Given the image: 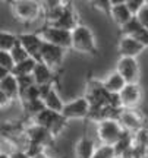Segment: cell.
Returning a JSON list of instances; mask_svg holds the SVG:
<instances>
[{
    "label": "cell",
    "instance_id": "6da1fadb",
    "mask_svg": "<svg viewBox=\"0 0 148 158\" xmlns=\"http://www.w3.org/2000/svg\"><path fill=\"white\" fill-rule=\"evenodd\" d=\"M47 19V25H53L57 28H63L68 31H74L79 22H78V15L74 10V7L70 6V3H63L62 6H59L53 10L44 12Z\"/></svg>",
    "mask_w": 148,
    "mask_h": 158
},
{
    "label": "cell",
    "instance_id": "7a4b0ae2",
    "mask_svg": "<svg viewBox=\"0 0 148 158\" xmlns=\"http://www.w3.org/2000/svg\"><path fill=\"white\" fill-rule=\"evenodd\" d=\"M72 50L88 56H95L98 53L92 31L82 23L72 31Z\"/></svg>",
    "mask_w": 148,
    "mask_h": 158
},
{
    "label": "cell",
    "instance_id": "3957f363",
    "mask_svg": "<svg viewBox=\"0 0 148 158\" xmlns=\"http://www.w3.org/2000/svg\"><path fill=\"white\" fill-rule=\"evenodd\" d=\"M12 12L18 21L22 23L34 22L35 19H38L41 15V5L37 3L35 0H12L11 3Z\"/></svg>",
    "mask_w": 148,
    "mask_h": 158
},
{
    "label": "cell",
    "instance_id": "277c9868",
    "mask_svg": "<svg viewBox=\"0 0 148 158\" xmlns=\"http://www.w3.org/2000/svg\"><path fill=\"white\" fill-rule=\"evenodd\" d=\"M32 122L35 124H40V126H44L46 129H49L56 136H59L62 133L66 124H68V118L65 117L62 113H57V111H53V110H49V108H44L41 113H38L32 118Z\"/></svg>",
    "mask_w": 148,
    "mask_h": 158
},
{
    "label": "cell",
    "instance_id": "5b68a950",
    "mask_svg": "<svg viewBox=\"0 0 148 158\" xmlns=\"http://www.w3.org/2000/svg\"><path fill=\"white\" fill-rule=\"evenodd\" d=\"M125 129L122 127V124L117 118H107L97 123V136L101 145H110L114 147L116 142L120 139V136L123 135Z\"/></svg>",
    "mask_w": 148,
    "mask_h": 158
},
{
    "label": "cell",
    "instance_id": "8992f818",
    "mask_svg": "<svg viewBox=\"0 0 148 158\" xmlns=\"http://www.w3.org/2000/svg\"><path fill=\"white\" fill-rule=\"evenodd\" d=\"M38 32H40V35L43 37V40H44L46 43L63 47V48H66V50L72 48V31H68V29H63V28H57V27L47 25L46 23Z\"/></svg>",
    "mask_w": 148,
    "mask_h": 158
},
{
    "label": "cell",
    "instance_id": "52a82bcc",
    "mask_svg": "<svg viewBox=\"0 0 148 158\" xmlns=\"http://www.w3.org/2000/svg\"><path fill=\"white\" fill-rule=\"evenodd\" d=\"M65 54H66V48L44 41L43 48H41V60L40 62L46 63L47 66L51 68L53 70H59V69L62 68Z\"/></svg>",
    "mask_w": 148,
    "mask_h": 158
},
{
    "label": "cell",
    "instance_id": "ba28073f",
    "mask_svg": "<svg viewBox=\"0 0 148 158\" xmlns=\"http://www.w3.org/2000/svg\"><path fill=\"white\" fill-rule=\"evenodd\" d=\"M90 111H91L90 101L87 100V97H81L69 102H65L62 114L68 120H75V118H88Z\"/></svg>",
    "mask_w": 148,
    "mask_h": 158
},
{
    "label": "cell",
    "instance_id": "9c48e42d",
    "mask_svg": "<svg viewBox=\"0 0 148 158\" xmlns=\"http://www.w3.org/2000/svg\"><path fill=\"white\" fill-rule=\"evenodd\" d=\"M25 138L28 142H34V143H38L41 147H50L54 142V135L51 133L49 129H46L44 126H40V124L32 123L31 126H28L25 129Z\"/></svg>",
    "mask_w": 148,
    "mask_h": 158
},
{
    "label": "cell",
    "instance_id": "30bf717a",
    "mask_svg": "<svg viewBox=\"0 0 148 158\" xmlns=\"http://www.w3.org/2000/svg\"><path fill=\"white\" fill-rule=\"evenodd\" d=\"M116 68H117V72L126 81V84H138L139 64H138L137 57H120Z\"/></svg>",
    "mask_w": 148,
    "mask_h": 158
},
{
    "label": "cell",
    "instance_id": "8fae6325",
    "mask_svg": "<svg viewBox=\"0 0 148 158\" xmlns=\"http://www.w3.org/2000/svg\"><path fill=\"white\" fill-rule=\"evenodd\" d=\"M117 120L120 122L123 129L129 130L132 133H137L139 130L145 129L141 114L138 113V111H135L133 108H122L119 116H117Z\"/></svg>",
    "mask_w": 148,
    "mask_h": 158
},
{
    "label": "cell",
    "instance_id": "7c38bea8",
    "mask_svg": "<svg viewBox=\"0 0 148 158\" xmlns=\"http://www.w3.org/2000/svg\"><path fill=\"white\" fill-rule=\"evenodd\" d=\"M19 43L23 45V48L28 51V54L37 62L41 60V48L44 44V40L40 35V32H27L19 34Z\"/></svg>",
    "mask_w": 148,
    "mask_h": 158
},
{
    "label": "cell",
    "instance_id": "4fadbf2b",
    "mask_svg": "<svg viewBox=\"0 0 148 158\" xmlns=\"http://www.w3.org/2000/svg\"><path fill=\"white\" fill-rule=\"evenodd\" d=\"M119 98L123 108H135L141 102L142 88L139 84H126L125 88L119 92Z\"/></svg>",
    "mask_w": 148,
    "mask_h": 158
},
{
    "label": "cell",
    "instance_id": "5bb4252c",
    "mask_svg": "<svg viewBox=\"0 0 148 158\" xmlns=\"http://www.w3.org/2000/svg\"><path fill=\"white\" fill-rule=\"evenodd\" d=\"M145 50V45L135 37H122L119 40L120 57H137Z\"/></svg>",
    "mask_w": 148,
    "mask_h": 158
},
{
    "label": "cell",
    "instance_id": "9a60e30c",
    "mask_svg": "<svg viewBox=\"0 0 148 158\" xmlns=\"http://www.w3.org/2000/svg\"><path fill=\"white\" fill-rule=\"evenodd\" d=\"M34 81L37 85H54L57 81V73L56 70H53L51 68H49L46 63L38 62L35 66L34 72H32Z\"/></svg>",
    "mask_w": 148,
    "mask_h": 158
},
{
    "label": "cell",
    "instance_id": "2e32d148",
    "mask_svg": "<svg viewBox=\"0 0 148 158\" xmlns=\"http://www.w3.org/2000/svg\"><path fill=\"white\" fill-rule=\"evenodd\" d=\"M0 92L7 95L12 101L19 98V94H21L19 82H18V78L13 73H9L7 76L0 79Z\"/></svg>",
    "mask_w": 148,
    "mask_h": 158
},
{
    "label": "cell",
    "instance_id": "e0dca14e",
    "mask_svg": "<svg viewBox=\"0 0 148 158\" xmlns=\"http://www.w3.org/2000/svg\"><path fill=\"white\" fill-rule=\"evenodd\" d=\"M95 145L94 141L90 139L87 135H82L75 143V158H92L95 154Z\"/></svg>",
    "mask_w": 148,
    "mask_h": 158
},
{
    "label": "cell",
    "instance_id": "ac0fdd59",
    "mask_svg": "<svg viewBox=\"0 0 148 158\" xmlns=\"http://www.w3.org/2000/svg\"><path fill=\"white\" fill-rule=\"evenodd\" d=\"M135 16L131 10H129V7L125 5H116L112 7V15H110V19L114 21V23H117L120 27H123L125 23H128L131 21L132 18Z\"/></svg>",
    "mask_w": 148,
    "mask_h": 158
},
{
    "label": "cell",
    "instance_id": "d6986e66",
    "mask_svg": "<svg viewBox=\"0 0 148 158\" xmlns=\"http://www.w3.org/2000/svg\"><path fill=\"white\" fill-rule=\"evenodd\" d=\"M103 84H104V86H106V89H107L108 92H112V94H119L120 91L125 88L126 81L123 79V76H122L119 72H114V73L108 75Z\"/></svg>",
    "mask_w": 148,
    "mask_h": 158
},
{
    "label": "cell",
    "instance_id": "ffe728a7",
    "mask_svg": "<svg viewBox=\"0 0 148 158\" xmlns=\"http://www.w3.org/2000/svg\"><path fill=\"white\" fill-rule=\"evenodd\" d=\"M43 101H44V104H46V108L53 110V111H57V113H62L63 107H65V102L62 101L60 95L57 94L56 86H53V88L47 92L46 97L43 98Z\"/></svg>",
    "mask_w": 148,
    "mask_h": 158
},
{
    "label": "cell",
    "instance_id": "44dd1931",
    "mask_svg": "<svg viewBox=\"0 0 148 158\" xmlns=\"http://www.w3.org/2000/svg\"><path fill=\"white\" fill-rule=\"evenodd\" d=\"M132 147H133V133L129 132V130H125L123 135L120 136V139L116 142V145L113 147L114 152H116V157L117 158L122 157V155Z\"/></svg>",
    "mask_w": 148,
    "mask_h": 158
},
{
    "label": "cell",
    "instance_id": "7402d4cb",
    "mask_svg": "<svg viewBox=\"0 0 148 158\" xmlns=\"http://www.w3.org/2000/svg\"><path fill=\"white\" fill-rule=\"evenodd\" d=\"M19 44V34H12L9 31L0 32V50L2 51H12Z\"/></svg>",
    "mask_w": 148,
    "mask_h": 158
},
{
    "label": "cell",
    "instance_id": "603a6c76",
    "mask_svg": "<svg viewBox=\"0 0 148 158\" xmlns=\"http://www.w3.org/2000/svg\"><path fill=\"white\" fill-rule=\"evenodd\" d=\"M37 60L32 59V57H29L27 60H23L21 63H16L15 64V68H13V72L12 73L15 75V76H23V75H32L34 72L35 66H37Z\"/></svg>",
    "mask_w": 148,
    "mask_h": 158
},
{
    "label": "cell",
    "instance_id": "cb8c5ba5",
    "mask_svg": "<svg viewBox=\"0 0 148 158\" xmlns=\"http://www.w3.org/2000/svg\"><path fill=\"white\" fill-rule=\"evenodd\" d=\"M142 29H144V27L138 21V18L133 16L128 23H125L123 27H120V34H122V37H135Z\"/></svg>",
    "mask_w": 148,
    "mask_h": 158
},
{
    "label": "cell",
    "instance_id": "d4e9b609",
    "mask_svg": "<svg viewBox=\"0 0 148 158\" xmlns=\"http://www.w3.org/2000/svg\"><path fill=\"white\" fill-rule=\"evenodd\" d=\"M46 108V104L43 100H32V101H28V102H23V110L27 116H29L31 118H34L35 116L38 113H41L43 110Z\"/></svg>",
    "mask_w": 148,
    "mask_h": 158
},
{
    "label": "cell",
    "instance_id": "484cf974",
    "mask_svg": "<svg viewBox=\"0 0 148 158\" xmlns=\"http://www.w3.org/2000/svg\"><path fill=\"white\" fill-rule=\"evenodd\" d=\"M88 3H90L95 10L103 12L106 16L110 18V15H112V7H113L110 0H88Z\"/></svg>",
    "mask_w": 148,
    "mask_h": 158
},
{
    "label": "cell",
    "instance_id": "4316f807",
    "mask_svg": "<svg viewBox=\"0 0 148 158\" xmlns=\"http://www.w3.org/2000/svg\"><path fill=\"white\" fill-rule=\"evenodd\" d=\"M15 60L12 57L11 51H2L0 50V69H5L7 72H13V68H15Z\"/></svg>",
    "mask_w": 148,
    "mask_h": 158
},
{
    "label": "cell",
    "instance_id": "83f0119b",
    "mask_svg": "<svg viewBox=\"0 0 148 158\" xmlns=\"http://www.w3.org/2000/svg\"><path fill=\"white\" fill-rule=\"evenodd\" d=\"M92 158H117L116 152H114V148L110 145H100L95 149V154Z\"/></svg>",
    "mask_w": 148,
    "mask_h": 158
},
{
    "label": "cell",
    "instance_id": "f1b7e54d",
    "mask_svg": "<svg viewBox=\"0 0 148 158\" xmlns=\"http://www.w3.org/2000/svg\"><path fill=\"white\" fill-rule=\"evenodd\" d=\"M11 54L12 57H13V60H15V63H21L23 62V60H27V59H29V54H28V51L23 48V45L19 43V44L13 48V50L11 51Z\"/></svg>",
    "mask_w": 148,
    "mask_h": 158
},
{
    "label": "cell",
    "instance_id": "f546056e",
    "mask_svg": "<svg viewBox=\"0 0 148 158\" xmlns=\"http://www.w3.org/2000/svg\"><path fill=\"white\" fill-rule=\"evenodd\" d=\"M148 3L147 0H126V6L129 7V10L133 13V15H137L138 12L142 9V6Z\"/></svg>",
    "mask_w": 148,
    "mask_h": 158
},
{
    "label": "cell",
    "instance_id": "4dcf8cb0",
    "mask_svg": "<svg viewBox=\"0 0 148 158\" xmlns=\"http://www.w3.org/2000/svg\"><path fill=\"white\" fill-rule=\"evenodd\" d=\"M135 16L138 18V21L141 22V25H142L145 29H148V3H145V5L142 6V9L138 12Z\"/></svg>",
    "mask_w": 148,
    "mask_h": 158
},
{
    "label": "cell",
    "instance_id": "1f68e13d",
    "mask_svg": "<svg viewBox=\"0 0 148 158\" xmlns=\"http://www.w3.org/2000/svg\"><path fill=\"white\" fill-rule=\"evenodd\" d=\"M63 5V0H43V6H44V12L53 10L59 6Z\"/></svg>",
    "mask_w": 148,
    "mask_h": 158
},
{
    "label": "cell",
    "instance_id": "d6a6232c",
    "mask_svg": "<svg viewBox=\"0 0 148 158\" xmlns=\"http://www.w3.org/2000/svg\"><path fill=\"white\" fill-rule=\"evenodd\" d=\"M11 158H31L28 155V154L25 152V151H21V149H16V151H13V152H11Z\"/></svg>",
    "mask_w": 148,
    "mask_h": 158
},
{
    "label": "cell",
    "instance_id": "836d02e7",
    "mask_svg": "<svg viewBox=\"0 0 148 158\" xmlns=\"http://www.w3.org/2000/svg\"><path fill=\"white\" fill-rule=\"evenodd\" d=\"M112 2V5L116 6V5H125L126 3V0H110Z\"/></svg>",
    "mask_w": 148,
    "mask_h": 158
},
{
    "label": "cell",
    "instance_id": "e575fe53",
    "mask_svg": "<svg viewBox=\"0 0 148 158\" xmlns=\"http://www.w3.org/2000/svg\"><path fill=\"white\" fill-rule=\"evenodd\" d=\"M0 158H11V154H6V152H2Z\"/></svg>",
    "mask_w": 148,
    "mask_h": 158
},
{
    "label": "cell",
    "instance_id": "d590c367",
    "mask_svg": "<svg viewBox=\"0 0 148 158\" xmlns=\"http://www.w3.org/2000/svg\"><path fill=\"white\" fill-rule=\"evenodd\" d=\"M37 158H50L49 155H46V154H41V155H38Z\"/></svg>",
    "mask_w": 148,
    "mask_h": 158
},
{
    "label": "cell",
    "instance_id": "8d00e7d4",
    "mask_svg": "<svg viewBox=\"0 0 148 158\" xmlns=\"http://www.w3.org/2000/svg\"><path fill=\"white\" fill-rule=\"evenodd\" d=\"M5 2H7V3H11V2H12V0H5Z\"/></svg>",
    "mask_w": 148,
    "mask_h": 158
}]
</instances>
